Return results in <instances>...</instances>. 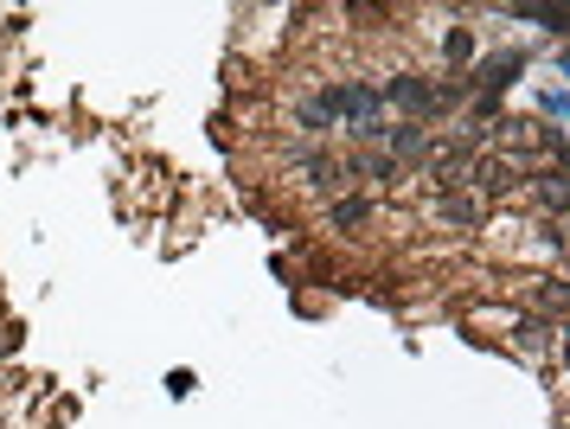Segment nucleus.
<instances>
[{"mask_svg": "<svg viewBox=\"0 0 570 429\" xmlns=\"http://www.w3.org/2000/svg\"><path fill=\"white\" fill-rule=\"evenodd\" d=\"M379 90H385L391 123L436 128L442 116H455V109H449V97H442V84H436V77H423V71H391V77H379Z\"/></svg>", "mask_w": 570, "mask_h": 429, "instance_id": "obj_1", "label": "nucleus"}, {"mask_svg": "<svg viewBox=\"0 0 570 429\" xmlns=\"http://www.w3.org/2000/svg\"><path fill=\"white\" fill-rule=\"evenodd\" d=\"M340 167H346V179H353V193H372V199L404 179V167H397L385 148H340Z\"/></svg>", "mask_w": 570, "mask_h": 429, "instance_id": "obj_2", "label": "nucleus"}, {"mask_svg": "<svg viewBox=\"0 0 570 429\" xmlns=\"http://www.w3.org/2000/svg\"><path fill=\"white\" fill-rule=\"evenodd\" d=\"M423 212H430V225H442V231H488V205L474 199V193H462V186H455V193H430V199H423Z\"/></svg>", "mask_w": 570, "mask_h": 429, "instance_id": "obj_3", "label": "nucleus"}, {"mask_svg": "<svg viewBox=\"0 0 570 429\" xmlns=\"http://www.w3.org/2000/svg\"><path fill=\"white\" fill-rule=\"evenodd\" d=\"M372 218H379V199H372V193H340V199L321 205V225L340 231V237H365Z\"/></svg>", "mask_w": 570, "mask_h": 429, "instance_id": "obj_4", "label": "nucleus"}, {"mask_svg": "<svg viewBox=\"0 0 570 429\" xmlns=\"http://www.w3.org/2000/svg\"><path fill=\"white\" fill-rule=\"evenodd\" d=\"M430 148H436V128H423V123H391L385 128V154L404 167V174H416Z\"/></svg>", "mask_w": 570, "mask_h": 429, "instance_id": "obj_5", "label": "nucleus"}, {"mask_svg": "<svg viewBox=\"0 0 570 429\" xmlns=\"http://www.w3.org/2000/svg\"><path fill=\"white\" fill-rule=\"evenodd\" d=\"M513 347L525 359H544L551 347H558V328H551V321H539V314H513Z\"/></svg>", "mask_w": 570, "mask_h": 429, "instance_id": "obj_6", "label": "nucleus"}, {"mask_svg": "<svg viewBox=\"0 0 570 429\" xmlns=\"http://www.w3.org/2000/svg\"><path fill=\"white\" fill-rule=\"evenodd\" d=\"M442 58H449L455 71H468V65H474V32H468V26H449V32H442Z\"/></svg>", "mask_w": 570, "mask_h": 429, "instance_id": "obj_7", "label": "nucleus"}]
</instances>
